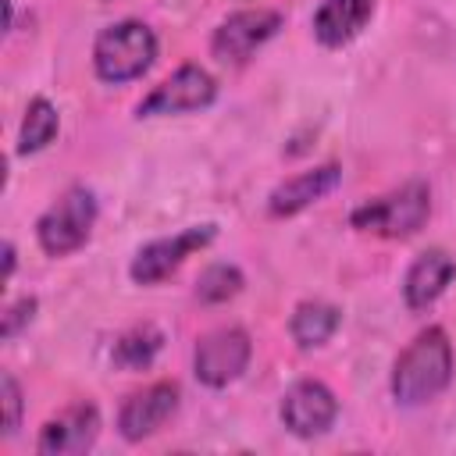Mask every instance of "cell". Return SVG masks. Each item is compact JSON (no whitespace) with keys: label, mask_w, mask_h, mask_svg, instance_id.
<instances>
[{"label":"cell","mask_w":456,"mask_h":456,"mask_svg":"<svg viewBox=\"0 0 456 456\" xmlns=\"http://www.w3.org/2000/svg\"><path fill=\"white\" fill-rule=\"evenodd\" d=\"M456 370V356H452V342L445 335V328L431 324L424 331H417L406 349L395 356L392 363V399L399 406H428L431 399H438Z\"/></svg>","instance_id":"6da1fadb"},{"label":"cell","mask_w":456,"mask_h":456,"mask_svg":"<svg viewBox=\"0 0 456 456\" xmlns=\"http://www.w3.org/2000/svg\"><path fill=\"white\" fill-rule=\"evenodd\" d=\"M157 61V36L139 18H121L107 28H100L93 43V71L100 82L125 86L142 78Z\"/></svg>","instance_id":"7a4b0ae2"},{"label":"cell","mask_w":456,"mask_h":456,"mask_svg":"<svg viewBox=\"0 0 456 456\" xmlns=\"http://www.w3.org/2000/svg\"><path fill=\"white\" fill-rule=\"evenodd\" d=\"M431 217V189L428 182H403L399 189H388L374 200H363L353 207L349 224L356 232L378 235V239H410L417 235Z\"/></svg>","instance_id":"3957f363"},{"label":"cell","mask_w":456,"mask_h":456,"mask_svg":"<svg viewBox=\"0 0 456 456\" xmlns=\"http://www.w3.org/2000/svg\"><path fill=\"white\" fill-rule=\"evenodd\" d=\"M96 192L89 185H68L36 221V242L46 256H68L82 249L96 228Z\"/></svg>","instance_id":"277c9868"},{"label":"cell","mask_w":456,"mask_h":456,"mask_svg":"<svg viewBox=\"0 0 456 456\" xmlns=\"http://www.w3.org/2000/svg\"><path fill=\"white\" fill-rule=\"evenodd\" d=\"M217 100V78L200 64L175 68L160 86H153L142 103L135 107L139 118H171V114H196Z\"/></svg>","instance_id":"5b68a950"},{"label":"cell","mask_w":456,"mask_h":456,"mask_svg":"<svg viewBox=\"0 0 456 456\" xmlns=\"http://www.w3.org/2000/svg\"><path fill=\"white\" fill-rule=\"evenodd\" d=\"M249 356H253V342L242 328H235V324L214 328L196 338L192 374L207 388H228L232 381L242 378V370L249 367Z\"/></svg>","instance_id":"8992f818"},{"label":"cell","mask_w":456,"mask_h":456,"mask_svg":"<svg viewBox=\"0 0 456 456\" xmlns=\"http://www.w3.org/2000/svg\"><path fill=\"white\" fill-rule=\"evenodd\" d=\"M214 235H217L214 224H189V228H182V232H175V235H164V239L146 242V246L132 256V264H128L132 281H135V285H157V281L171 278L192 253L207 249V246L214 242Z\"/></svg>","instance_id":"52a82bcc"},{"label":"cell","mask_w":456,"mask_h":456,"mask_svg":"<svg viewBox=\"0 0 456 456\" xmlns=\"http://www.w3.org/2000/svg\"><path fill=\"white\" fill-rule=\"evenodd\" d=\"M281 28V14L271 7H249L228 14L214 36H210V53L221 64H246L267 39H274Z\"/></svg>","instance_id":"ba28073f"},{"label":"cell","mask_w":456,"mask_h":456,"mask_svg":"<svg viewBox=\"0 0 456 456\" xmlns=\"http://www.w3.org/2000/svg\"><path fill=\"white\" fill-rule=\"evenodd\" d=\"M278 417L296 438H317V435L331 431V424L338 417V399L324 381L299 378L296 385L285 388V395L278 403Z\"/></svg>","instance_id":"9c48e42d"},{"label":"cell","mask_w":456,"mask_h":456,"mask_svg":"<svg viewBox=\"0 0 456 456\" xmlns=\"http://www.w3.org/2000/svg\"><path fill=\"white\" fill-rule=\"evenodd\" d=\"M182 388L175 381H153L139 392H132L118 410V431L125 442H142L157 435L178 410Z\"/></svg>","instance_id":"30bf717a"},{"label":"cell","mask_w":456,"mask_h":456,"mask_svg":"<svg viewBox=\"0 0 456 456\" xmlns=\"http://www.w3.org/2000/svg\"><path fill=\"white\" fill-rule=\"evenodd\" d=\"M100 438V410L93 403H71L57 417L39 428L36 452L39 456H78L89 452Z\"/></svg>","instance_id":"8fae6325"},{"label":"cell","mask_w":456,"mask_h":456,"mask_svg":"<svg viewBox=\"0 0 456 456\" xmlns=\"http://www.w3.org/2000/svg\"><path fill=\"white\" fill-rule=\"evenodd\" d=\"M452 278H456V256L449 249H442V246H428L406 267L403 303L410 310H428V306H435L445 296V289L452 285Z\"/></svg>","instance_id":"7c38bea8"},{"label":"cell","mask_w":456,"mask_h":456,"mask_svg":"<svg viewBox=\"0 0 456 456\" xmlns=\"http://www.w3.org/2000/svg\"><path fill=\"white\" fill-rule=\"evenodd\" d=\"M342 182V167L335 160L328 164H317V167H306L285 182H278L267 196V214L271 217H296L303 214L306 207H314L317 200H324L335 185Z\"/></svg>","instance_id":"4fadbf2b"},{"label":"cell","mask_w":456,"mask_h":456,"mask_svg":"<svg viewBox=\"0 0 456 456\" xmlns=\"http://www.w3.org/2000/svg\"><path fill=\"white\" fill-rule=\"evenodd\" d=\"M378 0H321L314 11V39L328 50L353 43L374 18Z\"/></svg>","instance_id":"5bb4252c"},{"label":"cell","mask_w":456,"mask_h":456,"mask_svg":"<svg viewBox=\"0 0 456 456\" xmlns=\"http://www.w3.org/2000/svg\"><path fill=\"white\" fill-rule=\"evenodd\" d=\"M338 324H342V310L335 303L303 299V303H296V310L289 317V335L299 349H317L338 331Z\"/></svg>","instance_id":"9a60e30c"},{"label":"cell","mask_w":456,"mask_h":456,"mask_svg":"<svg viewBox=\"0 0 456 456\" xmlns=\"http://www.w3.org/2000/svg\"><path fill=\"white\" fill-rule=\"evenodd\" d=\"M61 132V114L57 107L46 100V96H36L28 100L25 107V118H21V128H18V153L21 157H32L39 150H46Z\"/></svg>","instance_id":"2e32d148"},{"label":"cell","mask_w":456,"mask_h":456,"mask_svg":"<svg viewBox=\"0 0 456 456\" xmlns=\"http://www.w3.org/2000/svg\"><path fill=\"white\" fill-rule=\"evenodd\" d=\"M160 346H164V335H160L153 324H139V328H128V331L114 342L110 360H114L118 367H125V370H146V367L157 360Z\"/></svg>","instance_id":"e0dca14e"},{"label":"cell","mask_w":456,"mask_h":456,"mask_svg":"<svg viewBox=\"0 0 456 456\" xmlns=\"http://www.w3.org/2000/svg\"><path fill=\"white\" fill-rule=\"evenodd\" d=\"M246 278L235 264H210L200 278H196V299L200 303H228L242 292Z\"/></svg>","instance_id":"ac0fdd59"},{"label":"cell","mask_w":456,"mask_h":456,"mask_svg":"<svg viewBox=\"0 0 456 456\" xmlns=\"http://www.w3.org/2000/svg\"><path fill=\"white\" fill-rule=\"evenodd\" d=\"M36 296H21V299H14L7 310H4V317H0V338H14L21 328H28L32 324V317H36Z\"/></svg>","instance_id":"d6986e66"},{"label":"cell","mask_w":456,"mask_h":456,"mask_svg":"<svg viewBox=\"0 0 456 456\" xmlns=\"http://www.w3.org/2000/svg\"><path fill=\"white\" fill-rule=\"evenodd\" d=\"M0 403H4V438H11L21 424V385L14 381V374L0 378Z\"/></svg>","instance_id":"ffe728a7"},{"label":"cell","mask_w":456,"mask_h":456,"mask_svg":"<svg viewBox=\"0 0 456 456\" xmlns=\"http://www.w3.org/2000/svg\"><path fill=\"white\" fill-rule=\"evenodd\" d=\"M14 267H18V253H14V242L7 239V242H4V281H11Z\"/></svg>","instance_id":"44dd1931"}]
</instances>
